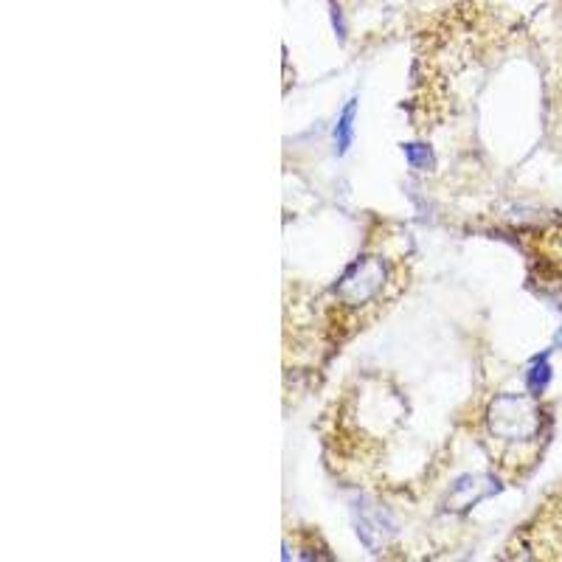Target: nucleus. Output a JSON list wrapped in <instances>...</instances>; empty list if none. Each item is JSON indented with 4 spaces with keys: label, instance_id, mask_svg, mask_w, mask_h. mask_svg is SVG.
<instances>
[{
    "label": "nucleus",
    "instance_id": "1",
    "mask_svg": "<svg viewBox=\"0 0 562 562\" xmlns=\"http://www.w3.org/2000/svg\"><path fill=\"white\" fill-rule=\"evenodd\" d=\"M489 430L503 444H526L534 447L546 436V411L529 397L503 394L489 408Z\"/></svg>",
    "mask_w": 562,
    "mask_h": 562
},
{
    "label": "nucleus",
    "instance_id": "2",
    "mask_svg": "<svg viewBox=\"0 0 562 562\" xmlns=\"http://www.w3.org/2000/svg\"><path fill=\"white\" fill-rule=\"evenodd\" d=\"M385 284V265L374 256H363L357 259L355 265L349 267L341 276V281L335 284V296L341 298L343 304L349 307H360L371 298H377V293L383 290Z\"/></svg>",
    "mask_w": 562,
    "mask_h": 562
},
{
    "label": "nucleus",
    "instance_id": "3",
    "mask_svg": "<svg viewBox=\"0 0 562 562\" xmlns=\"http://www.w3.org/2000/svg\"><path fill=\"white\" fill-rule=\"evenodd\" d=\"M355 113H357V99H349V104L343 107L338 127H335V149L338 155H343L346 149L352 147V135H355Z\"/></svg>",
    "mask_w": 562,
    "mask_h": 562
},
{
    "label": "nucleus",
    "instance_id": "4",
    "mask_svg": "<svg viewBox=\"0 0 562 562\" xmlns=\"http://www.w3.org/2000/svg\"><path fill=\"white\" fill-rule=\"evenodd\" d=\"M548 380H551V366H548V357L543 355L537 357L532 366H529V371H526V385H529L532 394H540L548 385Z\"/></svg>",
    "mask_w": 562,
    "mask_h": 562
},
{
    "label": "nucleus",
    "instance_id": "5",
    "mask_svg": "<svg viewBox=\"0 0 562 562\" xmlns=\"http://www.w3.org/2000/svg\"><path fill=\"white\" fill-rule=\"evenodd\" d=\"M405 158H408V163L414 169H428L430 161H433L430 149L422 147V144H405Z\"/></svg>",
    "mask_w": 562,
    "mask_h": 562
}]
</instances>
